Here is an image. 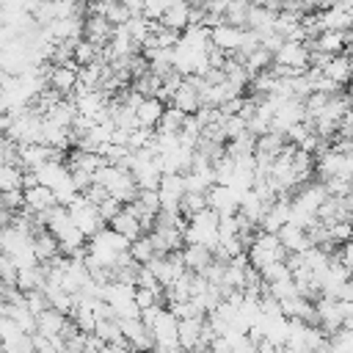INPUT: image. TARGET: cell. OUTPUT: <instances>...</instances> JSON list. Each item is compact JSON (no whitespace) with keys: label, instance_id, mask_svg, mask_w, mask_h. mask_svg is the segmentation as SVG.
<instances>
[{"label":"cell","instance_id":"5","mask_svg":"<svg viewBox=\"0 0 353 353\" xmlns=\"http://www.w3.org/2000/svg\"><path fill=\"white\" fill-rule=\"evenodd\" d=\"M66 210H69V215H72L74 226L85 234V240H91L99 229H105V226H108V223L102 221V215H99V207H97L94 201H88L83 193H80V196H77Z\"/></svg>","mask_w":353,"mask_h":353},{"label":"cell","instance_id":"35","mask_svg":"<svg viewBox=\"0 0 353 353\" xmlns=\"http://www.w3.org/2000/svg\"><path fill=\"white\" fill-rule=\"evenodd\" d=\"M121 3L130 11V17H143V0H121Z\"/></svg>","mask_w":353,"mask_h":353},{"label":"cell","instance_id":"40","mask_svg":"<svg viewBox=\"0 0 353 353\" xmlns=\"http://www.w3.org/2000/svg\"><path fill=\"white\" fill-rule=\"evenodd\" d=\"M61 353H74V350H69V347H63V350H61Z\"/></svg>","mask_w":353,"mask_h":353},{"label":"cell","instance_id":"26","mask_svg":"<svg viewBox=\"0 0 353 353\" xmlns=\"http://www.w3.org/2000/svg\"><path fill=\"white\" fill-rule=\"evenodd\" d=\"M44 295H47V303L52 306V309H58V312H63V314H72V309H74V295L69 292V290H63V287H52V284H44V290H41Z\"/></svg>","mask_w":353,"mask_h":353},{"label":"cell","instance_id":"36","mask_svg":"<svg viewBox=\"0 0 353 353\" xmlns=\"http://www.w3.org/2000/svg\"><path fill=\"white\" fill-rule=\"evenodd\" d=\"M152 353H188V350H182V347H154Z\"/></svg>","mask_w":353,"mask_h":353},{"label":"cell","instance_id":"21","mask_svg":"<svg viewBox=\"0 0 353 353\" xmlns=\"http://www.w3.org/2000/svg\"><path fill=\"white\" fill-rule=\"evenodd\" d=\"M108 226H110L113 232H119L121 237H127L130 243H132V240H138L141 234H146V232H143V223L138 221V215H135L130 207H121V210H119V215H116Z\"/></svg>","mask_w":353,"mask_h":353},{"label":"cell","instance_id":"15","mask_svg":"<svg viewBox=\"0 0 353 353\" xmlns=\"http://www.w3.org/2000/svg\"><path fill=\"white\" fill-rule=\"evenodd\" d=\"M168 105L176 108V110H182L185 116H193V113H199V110L204 108V102H201V91H199L188 77L182 80V85L176 88V94L171 97Z\"/></svg>","mask_w":353,"mask_h":353},{"label":"cell","instance_id":"13","mask_svg":"<svg viewBox=\"0 0 353 353\" xmlns=\"http://www.w3.org/2000/svg\"><path fill=\"white\" fill-rule=\"evenodd\" d=\"M83 39L94 47H108L110 39H113V25L105 19V17H97V14H85V22H83Z\"/></svg>","mask_w":353,"mask_h":353},{"label":"cell","instance_id":"25","mask_svg":"<svg viewBox=\"0 0 353 353\" xmlns=\"http://www.w3.org/2000/svg\"><path fill=\"white\" fill-rule=\"evenodd\" d=\"M268 201L265 199H259L254 190H248L243 199H240V218H245L248 223H254V226H262V218H265V212H268Z\"/></svg>","mask_w":353,"mask_h":353},{"label":"cell","instance_id":"14","mask_svg":"<svg viewBox=\"0 0 353 353\" xmlns=\"http://www.w3.org/2000/svg\"><path fill=\"white\" fill-rule=\"evenodd\" d=\"M309 50H317V52H325V55H342L347 52V30H320L309 44Z\"/></svg>","mask_w":353,"mask_h":353},{"label":"cell","instance_id":"16","mask_svg":"<svg viewBox=\"0 0 353 353\" xmlns=\"http://www.w3.org/2000/svg\"><path fill=\"white\" fill-rule=\"evenodd\" d=\"M182 262L188 268V273H204L212 262H215V251L207 248V245H199V243H185L182 245Z\"/></svg>","mask_w":353,"mask_h":353},{"label":"cell","instance_id":"19","mask_svg":"<svg viewBox=\"0 0 353 353\" xmlns=\"http://www.w3.org/2000/svg\"><path fill=\"white\" fill-rule=\"evenodd\" d=\"M165 102L160 97H143L141 105L135 108V116H138V127H146V130H157L163 113H165Z\"/></svg>","mask_w":353,"mask_h":353},{"label":"cell","instance_id":"11","mask_svg":"<svg viewBox=\"0 0 353 353\" xmlns=\"http://www.w3.org/2000/svg\"><path fill=\"white\" fill-rule=\"evenodd\" d=\"M243 33H245V28H234V25L221 22L218 28L210 30V39H212V47H218L221 52L237 55L240 52V44H243Z\"/></svg>","mask_w":353,"mask_h":353},{"label":"cell","instance_id":"17","mask_svg":"<svg viewBox=\"0 0 353 353\" xmlns=\"http://www.w3.org/2000/svg\"><path fill=\"white\" fill-rule=\"evenodd\" d=\"M279 240H281V245L287 248V254H303L306 248H312V240H309V232H306V226H298V223H284L279 232Z\"/></svg>","mask_w":353,"mask_h":353},{"label":"cell","instance_id":"1","mask_svg":"<svg viewBox=\"0 0 353 353\" xmlns=\"http://www.w3.org/2000/svg\"><path fill=\"white\" fill-rule=\"evenodd\" d=\"M130 251V240L121 237L119 232H113L110 226L99 229L88 243H85V265L88 270L94 268H105L113 273V268L119 265V259Z\"/></svg>","mask_w":353,"mask_h":353},{"label":"cell","instance_id":"23","mask_svg":"<svg viewBox=\"0 0 353 353\" xmlns=\"http://www.w3.org/2000/svg\"><path fill=\"white\" fill-rule=\"evenodd\" d=\"M188 25H190V3L188 0H174L168 6V11L160 17V28H168L176 33H182Z\"/></svg>","mask_w":353,"mask_h":353},{"label":"cell","instance_id":"9","mask_svg":"<svg viewBox=\"0 0 353 353\" xmlns=\"http://www.w3.org/2000/svg\"><path fill=\"white\" fill-rule=\"evenodd\" d=\"M240 199L232 188L226 185H212L210 193H207V207L218 215V218H234L240 212Z\"/></svg>","mask_w":353,"mask_h":353},{"label":"cell","instance_id":"28","mask_svg":"<svg viewBox=\"0 0 353 353\" xmlns=\"http://www.w3.org/2000/svg\"><path fill=\"white\" fill-rule=\"evenodd\" d=\"M185 113L182 110H176V108H165V113H163V119H160V124H157V132H171V135H179L182 132V124H185Z\"/></svg>","mask_w":353,"mask_h":353},{"label":"cell","instance_id":"20","mask_svg":"<svg viewBox=\"0 0 353 353\" xmlns=\"http://www.w3.org/2000/svg\"><path fill=\"white\" fill-rule=\"evenodd\" d=\"M284 223H290V193H284V196H279L270 207H268V212H265V218H262V232H279Z\"/></svg>","mask_w":353,"mask_h":353},{"label":"cell","instance_id":"8","mask_svg":"<svg viewBox=\"0 0 353 353\" xmlns=\"http://www.w3.org/2000/svg\"><path fill=\"white\" fill-rule=\"evenodd\" d=\"M185 193H188L185 174H163V176H160V185H157L160 210H179Z\"/></svg>","mask_w":353,"mask_h":353},{"label":"cell","instance_id":"3","mask_svg":"<svg viewBox=\"0 0 353 353\" xmlns=\"http://www.w3.org/2000/svg\"><path fill=\"white\" fill-rule=\"evenodd\" d=\"M245 256H248V262L256 268V270H265V268H270V265H276V262H287V248L281 245V240H279V234H273V232H256V237L251 240V245H248V251H245Z\"/></svg>","mask_w":353,"mask_h":353},{"label":"cell","instance_id":"38","mask_svg":"<svg viewBox=\"0 0 353 353\" xmlns=\"http://www.w3.org/2000/svg\"><path fill=\"white\" fill-rule=\"evenodd\" d=\"M345 328L353 331V309H350V314H347V320H345Z\"/></svg>","mask_w":353,"mask_h":353},{"label":"cell","instance_id":"4","mask_svg":"<svg viewBox=\"0 0 353 353\" xmlns=\"http://www.w3.org/2000/svg\"><path fill=\"white\" fill-rule=\"evenodd\" d=\"M218 223H221V218L210 207L190 215L185 223V243H199V245H207L215 251L218 248Z\"/></svg>","mask_w":353,"mask_h":353},{"label":"cell","instance_id":"30","mask_svg":"<svg viewBox=\"0 0 353 353\" xmlns=\"http://www.w3.org/2000/svg\"><path fill=\"white\" fill-rule=\"evenodd\" d=\"M22 190V168L19 165H0V193Z\"/></svg>","mask_w":353,"mask_h":353},{"label":"cell","instance_id":"41","mask_svg":"<svg viewBox=\"0 0 353 353\" xmlns=\"http://www.w3.org/2000/svg\"><path fill=\"white\" fill-rule=\"evenodd\" d=\"M196 353H212V350H196Z\"/></svg>","mask_w":353,"mask_h":353},{"label":"cell","instance_id":"6","mask_svg":"<svg viewBox=\"0 0 353 353\" xmlns=\"http://www.w3.org/2000/svg\"><path fill=\"white\" fill-rule=\"evenodd\" d=\"M350 309H353V303H345V301H336V298H320V301H314L317 325L331 336V334L345 328V320H347Z\"/></svg>","mask_w":353,"mask_h":353},{"label":"cell","instance_id":"22","mask_svg":"<svg viewBox=\"0 0 353 353\" xmlns=\"http://www.w3.org/2000/svg\"><path fill=\"white\" fill-rule=\"evenodd\" d=\"M323 74H325L328 80H334L339 88H342V85H350V83H353V55H350V52L334 55L331 63L323 69Z\"/></svg>","mask_w":353,"mask_h":353},{"label":"cell","instance_id":"29","mask_svg":"<svg viewBox=\"0 0 353 353\" xmlns=\"http://www.w3.org/2000/svg\"><path fill=\"white\" fill-rule=\"evenodd\" d=\"M94 336H99L105 345L121 339L124 334H121V323H119V317H113V320H99L97 328H94Z\"/></svg>","mask_w":353,"mask_h":353},{"label":"cell","instance_id":"33","mask_svg":"<svg viewBox=\"0 0 353 353\" xmlns=\"http://www.w3.org/2000/svg\"><path fill=\"white\" fill-rule=\"evenodd\" d=\"M97 207H99V215H102V221H105V223H110V221H113V218H116V215H119V210H121V207H124V204H121V201H116V199H110V196H108V199H105V201H102V204H97Z\"/></svg>","mask_w":353,"mask_h":353},{"label":"cell","instance_id":"37","mask_svg":"<svg viewBox=\"0 0 353 353\" xmlns=\"http://www.w3.org/2000/svg\"><path fill=\"white\" fill-rule=\"evenodd\" d=\"M314 353H334V347H331V342H325V345H323V347H317Z\"/></svg>","mask_w":353,"mask_h":353},{"label":"cell","instance_id":"34","mask_svg":"<svg viewBox=\"0 0 353 353\" xmlns=\"http://www.w3.org/2000/svg\"><path fill=\"white\" fill-rule=\"evenodd\" d=\"M336 256H339V262L353 273V237L347 240V243H342L339 245V251H336Z\"/></svg>","mask_w":353,"mask_h":353},{"label":"cell","instance_id":"32","mask_svg":"<svg viewBox=\"0 0 353 353\" xmlns=\"http://www.w3.org/2000/svg\"><path fill=\"white\" fill-rule=\"evenodd\" d=\"M25 303H28V309H30L33 314H41L44 309H50L47 295H44L41 290H30V292H25Z\"/></svg>","mask_w":353,"mask_h":353},{"label":"cell","instance_id":"18","mask_svg":"<svg viewBox=\"0 0 353 353\" xmlns=\"http://www.w3.org/2000/svg\"><path fill=\"white\" fill-rule=\"evenodd\" d=\"M25 207H28L30 212H36V215L47 218V215H50V212L58 207V199H55V193H52L50 188L36 185V188L25 190Z\"/></svg>","mask_w":353,"mask_h":353},{"label":"cell","instance_id":"39","mask_svg":"<svg viewBox=\"0 0 353 353\" xmlns=\"http://www.w3.org/2000/svg\"><path fill=\"white\" fill-rule=\"evenodd\" d=\"M347 196H350V199H353V179H350V193H347Z\"/></svg>","mask_w":353,"mask_h":353},{"label":"cell","instance_id":"27","mask_svg":"<svg viewBox=\"0 0 353 353\" xmlns=\"http://www.w3.org/2000/svg\"><path fill=\"white\" fill-rule=\"evenodd\" d=\"M130 256H132L138 265H149V262L157 256V248H154L152 237H149V234H141L138 240H132V243H130Z\"/></svg>","mask_w":353,"mask_h":353},{"label":"cell","instance_id":"12","mask_svg":"<svg viewBox=\"0 0 353 353\" xmlns=\"http://www.w3.org/2000/svg\"><path fill=\"white\" fill-rule=\"evenodd\" d=\"M69 325V314H63V312H58V309H44L41 314H36V334H41V336H50V339H55V342H63L61 336H63V328Z\"/></svg>","mask_w":353,"mask_h":353},{"label":"cell","instance_id":"24","mask_svg":"<svg viewBox=\"0 0 353 353\" xmlns=\"http://www.w3.org/2000/svg\"><path fill=\"white\" fill-rule=\"evenodd\" d=\"M33 254H36V259L39 262H52V259H58L63 251H61V243L55 240V234L50 232V229H41V232H36L33 234Z\"/></svg>","mask_w":353,"mask_h":353},{"label":"cell","instance_id":"31","mask_svg":"<svg viewBox=\"0 0 353 353\" xmlns=\"http://www.w3.org/2000/svg\"><path fill=\"white\" fill-rule=\"evenodd\" d=\"M171 3H174V0H143V17H146L149 22H160V17L168 11Z\"/></svg>","mask_w":353,"mask_h":353},{"label":"cell","instance_id":"2","mask_svg":"<svg viewBox=\"0 0 353 353\" xmlns=\"http://www.w3.org/2000/svg\"><path fill=\"white\" fill-rule=\"evenodd\" d=\"M94 182L102 185V188L108 190V196L116 199V201H121L124 207L132 204L135 196H138L135 176H132L127 168H121V165H108V163H105V165L94 174Z\"/></svg>","mask_w":353,"mask_h":353},{"label":"cell","instance_id":"7","mask_svg":"<svg viewBox=\"0 0 353 353\" xmlns=\"http://www.w3.org/2000/svg\"><path fill=\"white\" fill-rule=\"evenodd\" d=\"M146 268L154 273V279H157L163 287H171L174 281H179V279L188 273V268H185V262H182V251H174V254H157Z\"/></svg>","mask_w":353,"mask_h":353},{"label":"cell","instance_id":"10","mask_svg":"<svg viewBox=\"0 0 353 353\" xmlns=\"http://www.w3.org/2000/svg\"><path fill=\"white\" fill-rule=\"evenodd\" d=\"M77 63H63V66H52L47 63V88L58 91L61 97H72L77 91Z\"/></svg>","mask_w":353,"mask_h":353}]
</instances>
